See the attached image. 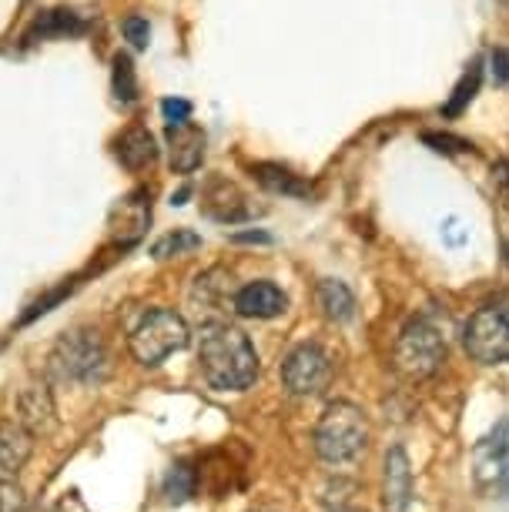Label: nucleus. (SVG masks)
<instances>
[{"label":"nucleus","instance_id":"nucleus-1","mask_svg":"<svg viewBox=\"0 0 509 512\" xmlns=\"http://www.w3.org/2000/svg\"><path fill=\"white\" fill-rule=\"evenodd\" d=\"M198 369L205 382L218 392H245L258 379V352L242 328L211 322L201 328Z\"/></svg>","mask_w":509,"mask_h":512},{"label":"nucleus","instance_id":"nucleus-2","mask_svg":"<svg viewBox=\"0 0 509 512\" xmlns=\"http://www.w3.org/2000/svg\"><path fill=\"white\" fill-rule=\"evenodd\" d=\"M315 452L329 466H345L355 462L369 449V419L359 405L352 402H332L325 405L322 419L315 422Z\"/></svg>","mask_w":509,"mask_h":512},{"label":"nucleus","instance_id":"nucleus-3","mask_svg":"<svg viewBox=\"0 0 509 512\" xmlns=\"http://www.w3.org/2000/svg\"><path fill=\"white\" fill-rule=\"evenodd\" d=\"M188 342H191L188 322L175 308H151V312H144L128 335V349L134 355V362L144 365V369H158L175 352H185Z\"/></svg>","mask_w":509,"mask_h":512},{"label":"nucleus","instance_id":"nucleus-4","mask_svg":"<svg viewBox=\"0 0 509 512\" xmlns=\"http://www.w3.org/2000/svg\"><path fill=\"white\" fill-rule=\"evenodd\" d=\"M51 372L64 382L78 385H101L111 372V355L108 345L98 332L91 328H74L57 338L51 352Z\"/></svg>","mask_w":509,"mask_h":512},{"label":"nucleus","instance_id":"nucleus-5","mask_svg":"<svg viewBox=\"0 0 509 512\" xmlns=\"http://www.w3.org/2000/svg\"><path fill=\"white\" fill-rule=\"evenodd\" d=\"M392 362L396 372L406 375L409 382H422L429 375H436L446 362V338L429 318H412L396 338L392 349Z\"/></svg>","mask_w":509,"mask_h":512},{"label":"nucleus","instance_id":"nucleus-6","mask_svg":"<svg viewBox=\"0 0 509 512\" xmlns=\"http://www.w3.org/2000/svg\"><path fill=\"white\" fill-rule=\"evenodd\" d=\"M463 345L469 359L479 365L509 362V295H499L469 318Z\"/></svg>","mask_w":509,"mask_h":512},{"label":"nucleus","instance_id":"nucleus-7","mask_svg":"<svg viewBox=\"0 0 509 512\" xmlns=\"http://www.w3.org/2000/svg\"><path fill=\"white\" fill-rule=\"evenodd\" d=\"M332 375L335 365L329 359V352L315 342L295 345L282 359V385L288 389V395H299V399H312V395L325 392Z\"/></svg>","mask_w":509,"mask_h":512},{"label":"nucleus","instance_id":"nucleus-8","mask_svg":"<svg viewBox=\"0 0 509 512\" xmlns=\"http://www.w3.org/2000/svg\"><path fill=\"white\" fill-rule=\"evenodd\" d=\"M168 161H171V171L178 175H191V171L201 168L205 161V148H208V134L198 128L195 121H168Z\"/></svg>","mask_w":509,"mask_h":512},{"label":"nucleus","instance_id":"nucleus-9","mask_svg":"<svg viewBox=\"0 0 509 512\" xmlns=\"http://www.w3.org/2000/svg\"><path fill=\"white\" fill-rule=\"evenodd\" d=\"M201 208L211 221H222V225H238V221L255 218V208L248 205V198L242 195V188L232 181L215 178L211 185L201 191Z\"/></svg>","mask_w":509,"mask_h":512},{"label":"nucleus","instance_id":"nucleus-10","mask_svg":"<svg viewBox=\"0 0 509 512\" xmlns=\"http://www.w3.org/2000/svg\"><path fill=\"white\" fill-rule=\"evenodd\" d=\"M412 466L402 446L386 452V472H382V506L386 512H412Z\"/></svg>","mask_w":509,"mask_h":512},{"label":"nucleus","instance_id":"nucleus-11","mask_svg":"<svg viewBox=\"0 0 509 512\" xmlns=\"http://www.w3.org/2000/svg\"><path fill=\"white\" fill-rule=\"evenodd\" d=\"M148 221H151L148 191H131V195L121 198L111 211V221H108L111 238L128 248V245H134V241H141V235L148 231Z\"/></svg>","mask_w":509,"mask_h":512},{"label":"nucleus","instance_id":"nucleus-12","mask_svg":"<svg viewBox=\"0 0 509 512\" xmlns=\"http://www.w3.org/2000/svg\"><path fill=\"white\" fill-rule=\"evenodd\" d=\"M34 452V432L24 422L4 419L0 422V482H17L21 469Z\"/></svg>","mask_w":509,"mask_h":512},{"label":"nucleus","instance_id":"nucleus-13","mask_svg":"<svg viewBox=\"0 0 509 512\" xmlns=\"http://www.w3.org/2000/svg\"><path fill=\"white\" fill-rule=\"evenodd\" d=\"M232 308L242 318H262V322H265V318L285 315L288 295L272 282H252V285L238 288L235 298H232Z\"/></svg>","mask_w":509,"mask_h":512},{"label":"nucleus","instance_id":"nucleus-14","mask_svg":"<svg viewBox=\"0 0 509 512\" xmlns=\"http://www.w3.org/2000/svg\"><path fill=\"white\" fill-rule=\"evenodd\" d=\"M17 422H24L31 432H44L54 425V399L44 382H34L17 395Z\"/></svg>","mask_w":509,"mask_h":512},{"label":"nucleus","instance_id":"nucleus-15","mask_svg":"<svg viewBox=\"0 0 509 512\" xmlns=\"http://www.w3.org/2000/svg\"><path fill=\"white\" fill-rule=\"evenodd\" d=\"M118 161L128 171H144L158 161V144L155 134H151L144 124H131L128 131L118 138Z\"/></svg>","mask_w":509,"mask_h":512},{"label":"nucleus","instance_id":"nucleus-16","mask_svg":"<svg viewBox=\"0 0 509 512\" xmlns=\"http://www.w3.org/2000/svg\"><path fill=\"white\" fill-rule=\"evenodd\" d=\"M315 298H319V308L329 322L345 325L355 318V295L349 285L339 282V278H322L319 288H315Z\"/></svg>","mask_w":509,"mask_h":512},{"label":"nucleus","instance_id":"nucleus-17","mask_svg":"<svg viewBox=\"0 0 509 512\" xmlns=\"http://www.w3.org/2000/svg\"><path fill=\"white\" fill-rule=\"evenodd\" d=\"M252 175L258 178V185L268 188L272 195H285V198H309L312 195V181H305L295 171L282 168V164H255Z\"/></svg>","mask_w":509,"mask_h":512},{"label":"nucleus","instance_id":"nucleus-18","mask_svg":"<svg viewBox=\"0 0 509 512\" xmlns=\"http://www.w3.org/2000/svg\"><path fill=\"white\" fill-rule=\"evenodd\" d=\"M84 31V21L78 14L71 11H47L41 14L37 21L31 24V31H27V41H51V37H71V34H81Z\"/></svg>","mask_w":509,"mask_h":512},{"label":"nucleus","instance_id":"nucleus-19","mask_svg":"<svg viewBox=\"0 0 509 512\" xmlns=\"http://www.w3.org/2000/svg\"><path fill=\"white\" fill-rule=\"evenodd\" d=\"M479 81H483V61H479V57H476V61L466 67V74L459 77V84H456L453 98L446 101L443 118H459V114L466 111V104H473L476 91H479Z\"/></svg>","mask_w":509,"mask_h":512},{"label":"nucleus","instance_id":"nucleus-20","mask_svg":"<svg viewBox=\"0 0 509 512\" xmlns=\"http://www.w3.org/2000/svg\"><path fill=\"white\" fill-rule=\"evenodd\" d=\"M201 248V235H195V231L188 228H178L171 231V235L158 238L155 245H151V255L158 258V262H165V258H178V255H188V251Z\"/></svg>","mask_w":509,"mask_h":512},{"label":"nucleus","instance_id":"nucleus-21","mask_svg":"<svg viewBox=\"0 0 509 512\" xmlns=\"http://www.w3.org/2000/svg\"><path fill=\"white\" fill-rule=\"evenodd\" d=\"M111 84H114V94H118V101H124V104L138 101V77H134V64H131L128 54L114 57Z\"/></svg>","mask_w":509,"mask_h":512},{"label":"nucleus","instance_id":"nucleus-22","mask_svg":"<svg viewBox=\"0 0 509 512\" xmlns=\"http://www.w3.org/2000/svg\"><path fill=\"white\" fill-rule=\"evenodd\" d=\"M191 492H195V469H191L188 462H178V466H171L168 482H165L168 502H185Z\"/></svg>","mask_w":509,"mask_h":512},{"label":"nucleus","instance_id":"nucleus-23","mask_svg":"<svg viewBox=\"0 0 509 512\" xmlns=\"http://www.w3.org/2000/svg\"><path fill=\"white\" fill-rule=\"evenodd\" d=\"M121 31H124V41H128L134 51H144L151 41V24L144 21V17H128V21L121 24Z\"/></svg>","mask_w":509,"mask_h":512},{"label":"nucleus","instance_id":"nucleus-24","mask_svg":"<svg viewBox=\"0 0 509 512\" xmlns=\"http://www.w3.org/2000/svg\"><path fill=\"white\" fill-rule=\"evenodd\" d=\"M422 141L432 144V151H439V154H459V151H473V144L463 141V138H453V134H432V131H426V134H422Z\"/></svg>","mask_w":509,"mask_h":512},{"label":"nucleus","instance_id":"nucleus-25","mask_svg":"<svg viewBox=\"0 0 509 512\" xmlns=\"http://www.w3.org/2000/svg\"><path fill=\"white\" fill-rule=\"evenodd\" d=\"M27 499L17 482H0V512H24Z\"/></svg>","mask_w":509,"mask_h":512},{"label":"nucleus","instance_id":"nucleus-26","mask_svg":"<svg viewBox=\"0 0 509 512\" xmlns=\"http://www.w3.org/2000/svg\"><path fill=\"white\" fill-rule=\"evenodd\" d=\"M489 61H493V77H496V84H499V88H509V51H506V47H496Z\"/></svg>","mask_w":509,"mask_h":512},{"label":"nucleus","instance_id":"nucleus-27","mask_svg":"<svg viewBox=\"0 0 509 512\" xmlns=\"http://www.w3.org/2000/svg\"><path fill=\"white\" fill-rule=\"evenodd\" d=\"M161 111H165V118H168V121H188V118H191V104H188V101H181V98L161 101Z\"/></svg>","mask_w":509,"mask_h":512},{"label":"nucleus","instance_id":"nucleus-28","mask_svg":"<svg viewBox=\"0 0 509 512\" xmlns=\"http://www.w3.org/2000/svg\"><path fill=\"white\" fill-rule=\"evenodd\" d=\"M493 181H496V191L503 195V201L509 205V161H496L493 164Z\"/></svg>","mask_w":509,"mask_h":512},{"label":"nucleus","instance_id":"nucleus-29","mask_svg":"<svg viewBox=\"0 0 509 512\" xmlns=\"http://www.w3.org/2000/svg\"><path fill=\"white\" fill-rule=\"evenodd\" d=\"M232 241H238V245H272V235H265V231H238Z\"/></svg>","mask_w":509,"mask_h":512},{"label":"nucleus","instance_id":"nucleus-30","mask_svg":"<svg viewBox=\"0 0 509 512\" xmlns=\"http://www.w3.org/2000/svg\"><path fill=\"white\" fill-rule=\"evenodd\" d=\"M503 265L509 268V231H503Z\"/></svg>","mask_w":509,"mask_h":512},{"label":"nucleus","instance_id":"nucleus-31","mask_svg":"<svg viewBox=\"0 0 509 512\" xmlns=\"http://www.w3.org/2000/svg\"><path fill=\"white\" fill-rule=\"evenodd\" d=\"M499 4H503V7H509V0H499Z\"/></svg>","mask_w":509,"mask_h":512}]
</instances>
